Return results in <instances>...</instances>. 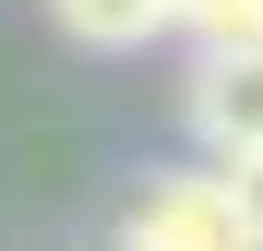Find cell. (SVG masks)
<instances>
[{
	"mask_svg": "<svg viewBox=\"0 0 263 251\" xmlns=\"http://www.w3.org/2000/svg\"><path fill=\"white\" fill-rule=\"evenodd\" d=\"M120 251H251L239 239V203H228V167H167V180L132 191Z\"/></svg>",
	"mask_w": 263,
	"mask_h": 251,
	"instance_id": "obj_1",
	"label": "cell"
},
{
	"mask_svg": "<svg viewBox=\"0 0 263 251\" xmlns=\"http://www.w3.org/2000/svg\"><path fill=\"white\" fill-rule=\"evenodd\" d=\"M180 120H192V144H203L215 167H228V156H263V36H228V48L192 60Z\"/></svg>",
	"mask_w": 263,
	"mask_h": 251,
	"instance_id": "obj_2",
	"label": "cell"
},
{
	"mask_svg": "<svg viewBox=\"0 0 263 251\" xmlns=\"http://www.w3.org/2000/svg\"><path fill=\"white\" fill-rule=\"evenodd\" d=\"M48 24L72 48H156V36H180V0H48Z\"/></svg>",
	"mask_w": 263,
	"mask_h": 251,
	"instance_id": "obj_3",
	"label": "cell"
},
{
	"mask_svg": "<svg viewBox=\"0 0 263 251\" xmlns=\"http://www.w3.org/2000/svg\"><path fill=\"white\" fill-rule=\"evenodd\" d=\"M180 36L228 48V36H263V0H180Z\"/></svg>",
	"mask_w": 263,
	"mask_h": 251,
	"instance_id": "obj_4",
	"label": "cell"
},
{
	"mask_svg": "<svg viewBox=\"0 0 263 251\" xmlns=\"http://www.w3.org/2000/svg\"><path fill=\"white\" fill-rule=\"evenodd\" d=\"M228 203H239V239L263 251V156H228Z\"/></svg>",
	"mask_w": 263,
	"mask_h": 251,
	"instance_id": "obj_5",
	"label": "cell"
}]
</instances>
